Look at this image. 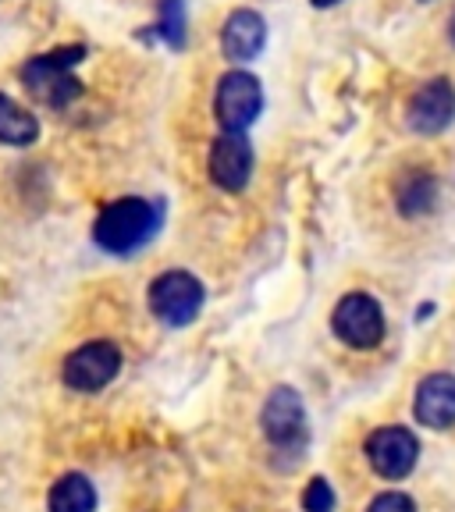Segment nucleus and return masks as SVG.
Masks as SVG:
<instances>
[{
	"mask_svg": "<svg viewBox=\"0 0 455 512\" xmlns=\"http://www.w3.org/2000/svg\"><path fill=\"white\" fill-rule=\"evenodd\" d=\"M40 139V121L32 118L25 107H18L11 96L0 93V143L29 146Z\"/></svg>",
	"mask_w": 455,
	"mask_h": 512,
	"instance_id": "nucleus-15",
	"label": "nucleus"
},
{
	"mask_svg": "<svg viewBox=\"0 0 455 512\" xmlns=\"http://www.w3.org/2000/svg\"><path fill=\"white\" fill-rule=\"evenodd\" d=\"M50 512H96V488L82 473H64L50 488Z\"/></svg>",
	"mask_w": 455,
	"mask_h": 512,
	"instance_id": "nucleus-14",
	"label": "nucleus"
},
{
	"mask_svg": "<svg viewBox=\"0 0 455 512\" xmlns=\"http://www.w3.org/2000/svg\"><path fill=\"white\" fill-rule=\"evenodd\" d=\"M86 57V47H61L50 54L32 57L22 68V82L36 100L50 107H68L82 96V82L75 79V64Z\"/></svg>",
	"mask_w": 455,
	"mask_h": 512,
	"instance_id": "nucleus-2",
	"label": "nucleus"
},
{
	"mask_svg": "<svg viewBox=\"0 0 455 512\" xmlns=\"http://www.w3.org/2000/svg\"><path fill=\"white\" fill-rule=\"evenodd\" d=\"M260 107H264V89L249 72H228L217 82L214 111L224 132H246L260 118Z\"/></svg>",
	"mask_w": 455,
	"mask_h": 512,
	"instance_id": "nucleus-7",
	"label": "nucleus"
},
{
	"mask_svg": "<svg viewBox=\"0 0 455 512\" xmlns=\"http://www.w3.org/2000/svg\"><path fill=\"white\" fill-rule=\"evenodd\" d=\"M160 203L139 200V196H125V200H114L111 207H104V214L96 217L93 224V239L100 249L114 256H128L143 249L146 242L157 235L160 228Z\"/></svg>",
	"mask_w": 455,
	"mask_h": 512,
	"instance_id": "nucleus-1",
	"label": "nucleus"
},
{
	"mask_svg": "<svg viewBox=\"0 0 455 512\" xmlns=\"http://www.w3.org/2000/svg\"><path fill=\"white\" fill-rule=\"evenodd\" d=\"M331 328L349 349H374L384 338L381 303L367 292H349L331 313Z\"/></svg>",
	"mask_w": 455,
	"mask_h": 512,
	"instance_id": "nucleus-6",
	"label": "nucleus"
},
{
	"mask_svg": "<svg viewBox=\"0 0 455 512\" xmlns=\"http://www.w3.org/2000/svg\"><path fill=\"white\" fill-rule=\"evenodd\" d=\"M150 310L160 324L185 328L203 310V285L189 271H164L150 285Z\"/></svg>",
	"mask_w": 455,
	"mask_h": 512,
	"instance_id": "nucleus-3",
	"label": "nucleus"
},
{
	"mask_svg": "<svg viewBox=\"0 0 455 512\" xmlns=\"http://www.w3.org/2000/svg\"><path fill=\"white\" fill-rule=\"evenodd\" d=\"M448 36H452V43H455V11H452V18H448Z\"/></svg>",
	"mask_w": 455,
	"mask_h": 512,
	"instance_id": "nucleus-20",
	"label": "nucleus"
},
{
	"mask_svg": "<svg viewBox=\"0 0 455 512\" xmlns=\"http://www.w3.org/2000/svg\"><path fill=\"white\" fill-rule=\"evenodd\" d=\"M264 43H267V25H264V18L249 8L235 11L221 29V50L228 61H239V64L253 61V57L264 50Z\"/></svg>",
	"mask_w": 455,
	"mask_h": 512,
	"instance_id": "nucleus-12",
	"label": "nucleus"
},
{
	"mask_svg": "<svg viewBox=\"0 0 455 512\" xmlns=\"http://www.w3.org/2000/svg\"><path fill=\"white\" fill-rule=\"evenodd\" d=\"M121 370V349L107 338H96V342H86L64 360L61 377L68 388L75 392H100L107 384L118 377Z\"/></svg>",
	"mask_w": 455,
	"mask_h": 512,
	"instance_id": "nucleus-5",
	"label": "nucleus"
},
{
	"mask_svg": "<svg viewBox=\"0 0 455 512\" xmlns=\"http://www.w3.org/2000/svg\"><path fill=\"white\" fill-rule=\"evenodd\" d=\"M160 36L171 50L185 47V0H164L160 4V22H157Z\"/></svg>",
	"mask_w": 455,
	"mask_h": 512,
	"instance_id": "nucleus-16",
	"label": "nucleus"
},
{
	"mask_svg": "<svg viewBox=\"0 0 455 512\" xmlns=\"http://www.w3.org/2000/svg\"><path fill=\"white\" fill-rule=\"evenodd\" d=\"M416 420L431 431H445L455 424V377L431 374L416 388Z\"/></svg>",
	"mask_w": 455,
	"mask_h": 512,
	"instance_id": "nucleus-11",
	"label": "nucleus"
},
{
	"mask_svg": "<svg viewBox=\"0 0 455 512\" xmlns=\"http://www.w3.org/2000/svg\"><path fill=\"white\" fill-rule=\"evenodd\" d=\"M455 118V89L448 79H431L409 96L406 121L420 136H438Z\"/></svg>",
	"mask_w": 455,
	"mask_h": 512,
	"instance_id": "nucleus-9",
	"label": "nucleus"
},
{
	"mask_svg": "<svg viewBox=\"0 0 455 512\" xmlns=\"http://www.w3.org/2000/svg\"><path fill=\"white\" fill-rule=\"evenodd\" d=\"M395 207L402 217H424L438 207V178L424 168H413L395 185Z\"/></svg>",
	"mask_w": 455,
	"mask_h": 512,
	"instance_id": "nucleus-13",
	"label": "nucleus"
},
{
	"mask_svg": "<svg viewBox=\"0 0 455 512\" xmlns=\"http://www.w3.org/2000/svg\"><path fill=\"white\" fill-rule=\"evenodd\" d=\"M264 434L285 456H299L306 448L310 431H306V409L296 388H274L271 392L264 406Z\"/></svg>",
	"mask_w": 455,
	"mask_h": 512,
	"instance_id": "nucleus-4",
	"label": "nucleus"
},
{
	"mask_svg": "<svg viewBox=\"0 0 455 512\" xmlns=\"http://www.w3.org/2000/svg\"><path fill=\"white\" fill-rule=\"evenodd\" d=\"M210 178L224 192H242L253 178V143L242 132H224L210 150Z\"/></svg>",
	"mask_w": 455,
	"mask_h": 512,
	"instance_id": "nucleus-10",
	"label": "nucleus"
},
{
	"mask_svg": "<svg viewBox=\"0 0 455 512\" xmlns=\"http://www.w3.org/2000/svg\"><path fill=\"white\" fill-rule=\"evenodd\" d=\"M416 456H420V441L413 438V431L406 427H377L367 438V459L374 466L377 477L384 480H402L413 473Z\"/></svg>",
	"mask_w": 455,
	"mask_h": 512,
	"instance_id": "nucleus-8",
	"label": "nucleus"
},
{
	"mask_svg": "<svg viewBox=\"0 0 455 512\" xmlns=\"http://www.w3.org/2000/svg\"><path fill=\"white\" fill-rule=\"evenodd\" d=\"M367 512H416L413 498L402 495V491H384V495H377L374 502H370Z\"/></svg>",
	"mask_w": 455,
	"mask_h": 512,
	"instance_id": "nucleus-18",
	"label": "nucleus"
},
{
	"mask_svg": "<svg viewBox=\"0 0 455 512\" xmlns=\"http://www.w3.org/2000/svg\"><path fill=\"white\" fill-rule=\"evenodd\" d=\"M303 505H306V512H335V491H331L328 480L313 477L303 495Z\"/></svg>",
	"mask_w": 455,
	"mask_h": 512,
	"instance_id": "nucleus-17",
	"label": "nucleus"
},
{
	"mask_svg": "<svg viewBox=\"0 0 455 512\" xmlns=\"http://www.w3.org/2000/svg\"><path fill=\"white\" fill-rule=\"evenodd\" d=\"M310 4H317V8H335L338 0H310Z\"/></svg>",
	"mask_w": 455,
	"mask_h": 512,
	"instance_id": "nucleus-19",
	"label": "nucleus"
}]
</instances>
